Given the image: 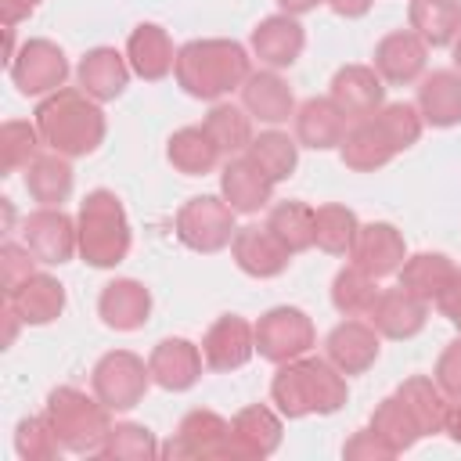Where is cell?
Wrapping results in <instances>:
<instances>
[{"label": "cell", "instance_id": "cell-48", "mask_svg": "<svg viewBox=\"0 0 461 461\" xmlns=\"http://www.w3.org/2000/svg\"><path fill=\"white\" fill-rule=\"evenodd\" d=\"M346 457H393V447L375 429H367V432H357L346 443Z\"/></svg>", "mask_w": 461, "mask_h": 461}, {"label": "cell", "instance_id": "cell-52", "mask_svg": "<svg viewBox=\"0 0 461 461\" xmlns=\"http://www.w3.org/2000/svg\"><path fill=\"white\" fill-rule=\"evenodd\" d=\"M443 429L450 432V439L461 443V396H457V403L447 407V421H443Z\"/></svg>", "mask_w": 461, "mask_h": 461}, {"label": "cell", "instance_id": "cell-33", "mask_svg": "<svg viewBox=\"0 0 461 461\" xmlns=\"http://www.w3.org/2000/svg\"><path fill=\"white\" fill-rule=\"evenodd\" d=\"M393 155H396V148L389 144V137L382 133V126L375 122V115L364 119V122H357V126L346 130V137H342V162H346L349 169L367 173V169L385 166Z\"/></svg>", "mask_w": 461, "mask_h": 461}, {"label": "cell", "instance_id": "cell-38", "mask_svg": "<svg viewBox=\"0 0 461 461\" xmlns=\"http://www.w3.org/2000/svg\"><path fill=\"white\" fill-rule=\"evenodd\" d=\"M267 227L292 256L313 245V209L303 202H277L267 216Z\"/></svg>", "mask_w": 461, "mask_h": 461}, {"label": "cell", "instance_id": "cell-20", "mask_svg": "<svg viewBox=\"0 0 461 461\" xmlns=\"http://www.w3.org/2000/svg\"><path fill=\"white\" fill-rule=\"evenodd\" d=\"M220 191H223V202H227L234 212H259V209L270 202L274 180L245 155V158H230V162L223 166Z\"/></svg>", "mask_w": 461, "mask_h": 461}, {"label": "cell", "instance_id": "cell-1", "mask_svg": "<svg viewBox=\"0 0 461 461\" xmlns=\"http://www.w3.org/2000/svg\"><path fill=\"white\" fill-rule=\"evenodd\" d=\"M36 130L50 151L76 158V155H90L104 140V115L90 94L61 86L40 101Z\"/></svg>", "mask_w": 461, "mask_h": 461}, {"label": "cell", "instance_id": "cell-40", "mask_svg": "<svg viewBox=\"0 0 461 461\" xmlns=\"http://www.w3.org/2000/svg\"><path fill=\"white\" fill-rule=\"evenodd\" d=\"M205 133L216 140V148L223 155H234V151H249L252 144V122L241 108L234 104H216L209 115H205Z\"/></svg>", "mask_w": 461, "mask_h": 461}, {"label": "cell", "instance_id": "cell-11", "mask_svg": "<svg viewBox=\"0 0 461 461\" xmlns=\"http://www.w3.org/2000/svg\"><path fill=\"white\" fill-rule=\"evenodd\" d=\"M382 97H385V86H382V76L367 65H346L335 72L331 79V101L339 104V112L346 119H371L378 115L382 108Z\"/></svg>", "mask_w": 461, "mask_h": 461}, {"label": "cell", "instance_id": "cell-51", "mask_svg": "<svg viewBox=\"0 0 461 461\" xmlns=\"http://www.w3.org/2000/svg\"><path fill=\"white\" fill-rule=\"evenodd\" d=\"M36 4H40V0H0V7H4V22L14 25V22H18L22 14H29Z\"/></svg>", "mask_w": 461, "mask_h": 461}, {"label": "cell", "instance_id": "cell-24", "mask_svg": "<svg viewBox=\"0 0 461 461\" xmlns=\"http://www.w3.org/2000/svg\"><path fill=\"white\" fill-rule=\"evenodd\" d=\"M130 68L115 47H94L79 61V90L94 101H115L126 90Z\"/></svg>", "mask_w": 461, "mask_h": 461}, {"label": "cell", "instance_id": "cell-50", "mask_svg": "<svg viewBox=\"0 0 461 461\" xmlns=\"http://www.w3.org/2000/svg\"><path fill=\"white\" fill-rule=\"evenodd\" d=\"M328 4H331V11L342 14V18H360V14H367V7H371V0H328Z\"/></svg>", "mask_w": 461, "mask_h": 461}, {"label": "cell", "instance_id": "cell-49", "mask_svg": "<svg viewBox=\"0 0 461 461\" xmlns=\"http://www.w3.org/2000/svg\"><path fill=\"white\" fill-rule=\"evenodd\" d=\"M436 306H439L443 317H450V321L461 328V270H457V277L443 288V295L436 299Z\"/></svg>", "mask_w": 461, "mask_h": 461}, {"label": "cell", "instance_id": "cell-14", "mask_svg": "<svg viewBox=\"0 0 461 461\" xmlns=\"http://www.w3.org/2000/svg\"><path fill=\"white\" fill-rule=\"evenodd\" d=\"M353 267L367 270L371 277H389L400 274L403 267V238L393 223H367L357 230V241L349 249Z\"/></svg>", "mask_w": 461, "mask_h": 461}, {"label": "cell", "instance_id": "cell-6", "mask_svg": "<svg viewBox=\"0 0 461 461\" xmlns=\"http://www.w3.org/2000/svg\"><path fill=\"white\" fill-rule=\"evenodd\" d=\"M234 209L223 198L202 194L176 212V238L194 252H220L234 241Z\"/></svg>", "mask_w": 461, "mask_h": 461}, {"label": "cell", "instance_id": "cell-41", "mask_svg": "<svg viewBox=\"0 0 461 461\" xmlns=\"http://www.w3.org/2000/svg\"><path fill=\"white\" fill-rule=\"evenodd\" d=\"M371 429L393 447V454H400V450H407V447H414L421 439V429L411 418V411L400 403V396H389V400L378 403V411L371 418Z\"/></svg>", "mask_w": 461, "mask_h": 461}, {"label": "cell", "instance_id": "cell-23", "mask_svg": "<svg viewBox=\"0 0 461 461\" xmlns=\"http://www.w3.org/2000/svg\"><path fill=\"white\" fill-rule=\"evenodd\" d=\"M97 310H101V321L108 328H115V331H137L148 321V313H151V295H148V288L140 281L122 277V281L104 285V292L97 299Z\"/></svg>", "mask_w": 461, "mask_h": 461}, {"label": "cell", "instance_id": "cell-32", "mask_svg": "<svg viewBox=\"0 0 461 461\" xmlns=\"http://www.w3.org/2000/svg\"><path fill=\"white\" fill-rule=\"evenodd\" d=\"M400 403L411 411V418L418 421L421 436H432V432H443V421H447V393L439 389V382H429L425 375H414L407 378L400 389H396Z\"/></svg>", "mask_w": 461, "mask_h": 461}, {"label": "cell", "instance_id": "cell-2", "mask_svg": "<svg viewBox=\"0 0 461 461\" xmlns=\"http://www.w3.org/2000/svg\"><path fill=\"white\" fill-rule=\"evenodd\" d=\"M176 83L202 101H216L241 86L249 72V54L234 40H191L176 50Z\"/></svg>", "mask_w": 461, "mask_h": 461}, {"label": "cell", "instance_id": "cell-27", "mask_svg": "<svg viewBox=\"0 0 461 461\" xmlns=\"http://www.w3.org/2000/svg\"><path fill=\"white\" fill-rule=\"evenodd\" d=\"M7 303L14 306L18 321H25V324H50L65 310V288L50 274H32L7 295Z\"/></svg>", "mask_w": 461, "mask_h": 461}, {"label": "cell", "instance_id": "cell-26", "mask_svg": "<svg viewBox=\"0 0 461 461\" xmlns=\"http://www.w3.org/2000/svg\"><path fill=\"white\" fill-rule=\"evenodd\" d=\"M126 58H130V68L140 76V79H162L173 72L176 65V54H173V43L166 36L162 25H137L126 40Z\"/></svg>", "mask_w": 461, "mask_h": 461}, {"label": "cell", "instance_id": "cell-54", "mask_svg": "<svg viewBox=\"0 0 461 461\" xmlns=\"http://www.w3.org/2000/svg\"><path fill=\"white\" fill-rule=\"evenodd\" d=\"M454 65H457V72H461V36L454 40Z\"/></svg>", "mask_w": 461, "mask_h": 461}, {"label": "cell", "instance_id": "cell-35", "mask_svg": "<svg viewBox=\"0 0 461 461\" xmlns=\"http://www.w3.org/2000/svg\"><path fill=\"white\" fill-rule=\"evenodd\" d=\"M220 148H216V140L205 133V126H184V130H176L173 137H169V162L180 169V173H187V176H202V173H209L216 162H220Z\"/></svg>", "mask_w": 461, "mask_h": 461}, {"label": "cell", "instance_id": "cell-15", "mask_svg": "<svg viewBox=\"0 0 461 461\" xmlns=\"http://www.w3.org/2000/svg\"><path fill=\"white\" fill-rule=\"evenodd\" d=\"M425 317H429V303L411 295L407 288H389V292H378L367 321L378 335L385 339H411L425 328Z\"/></svg>", "mask_w": 461, "mask_h": 461}, {"label": "cell", "instance_id": "cell-30", "mask_svg": "<svg viewBox=\"0 0 461 461\" xmlns=\"http://www.w3.org/2000/svg\"><path fill=\"white\" fill-rule=\"evenodd\" d=\"M411 29L429 47H450L461 36V0H411Z\"/></svg>", "mask_w": 461, "mask_h": 461}, {"label": "cell", "instance_id": "cell-9", "mask_svg": "<svg viewBox=\"0 0 461 461\" xmlns=\"http://www.w3.org/2000/svg\"><path fill=\"white\" fill-rule=\"evenodd\" d=\"M68 76V61L61 54V47H54L50 40H29L14 58H11V79L22 94L36 97V94H54L61 90Z\"/></svg>", "mask_w": 461, "mask_h": 461}, {"label": "cell", "instance_id": "cell-12", "mask_svg": "<svg viewBox=\"0 0 461 461\" xmlns=\"http://www.w3.org/2000/svg\"><path fill=\"white\" fill-rule=\"evenodd\" d=\"M252 353H256V328L249 321H241L238 313L220 317L202 339V357L212 371H234V367L249 364Z\"/></svg>", "mask_w": 461, "mask_h": 461}, {"label": "cell", "instance_id": "cell-10", "mask_svg": "<svg viewBox=\"0 0 461 461\" xmlns=\"http://www.w3.org/2000/svg\"><path fill=\"white\" fill-rule=\"evenodd\" d=\"M25 249L36 256V263H68L72 252L79 249V230L61 209H36L25 220Z\"/></svg>", "mask_w": 461, "mask_h": 461}, {"label": "cell", "instance_id": "cell-16", "mask_svg": "<svg viewBox=\"0 0 461 461\" xmlns=\"http://www.w3.org/2000/svg\"><path fill=\"white\" fill-rule=\"evenodd\" d=\"M425 50L429 43L414 32V29H400L389 32L378 47H375V72L385 83H414L425 72Z\"/></svg>", "mask_w": 461, "mask_h": 461}, {"label": "cell", "instance_id": "cell-21", "mask_svg": "<svg viewBox=\"0 0 461 461\" xmlns=\"http://www.w3.org/2000/svg\"><path fill=\"white\" fill-rule=\"evenodd\" d=\"M324 346H328V360L342 375H360L378 360V331L364 321H342Z\"/></svg>", "mask_w": 461, "mask_h": 461}, {"label": "cell", "instance_id": "cell-22", "mask_svg": "<svg viewBox=\"0 0 461 461\" xmlns=\"http://www.w3.org/2000/svg\"><path fill=\"white\" fill-rule=\"evenodd\" d=\"M303 43H306V32H303V25H299L292 14L263 18V22L252 29V50H256V58L267 61L270 68L292 65V61L303 54Z\"/></svg>", "mask_w": 461, "mask_h": 461}, {"label": "cell", "instance_id": "cell-18", "mask_svg": "<svg viewBox=\"0 0 461 461\" xmlns=\"http://www.w3.org/2000/svg\"><path fill=\"white\" fill-rule=\"evenodd\" d=\"M230 252L249 277H277L292 259V252L270 234V227H241L230 241Z\"/></svg>", "mask_w": 461, "mask_h": 461}, {"label": "cell", "instance_id": "cell-37", "mask_svg": "<svg viewBox=\"0 0 461 461\" xmlns=\"http://www.w3.org/2000/svg\"><path fill=\"white\" fill-rule=\"evenodd\" d=\"M249 158L277 184V180H288L295 173V162H299V144L281 133V130H267L259 137H252L249 144Z\"/></svg>", "mask_w": 461, "mask_h": 461}, {"label": "cell", "instance_id": "cell-13", "mask_svg": "<svg viewBox=\"0 0 461 461\" xmlns=\"http://www.w3.org/2000/svg\"><path fill=\"white\" fill-rule=\"evenodd\" d=\"M173 457H230V425L212 411H191L180 429L176 443L166 447Z\"/></svg>", "mask_w": 461, "mask_h": 461}, {"label": "cell", "instance_id": "cell-34", "mask_svg": "<svg viewBox=\"0 0 461 461\" xmlns=\"http://www.w3.org/2000/svg\"><path fill=\"white\" fill-rule=\"evenodd\" d=\"M25 187L40 205H47V209L61 205L72 191V169H68L65 155H58V151L54 155H36L25 166Z\"/></svg>", "mask_w": 461, "mask_h": 461}, {"label": "cell", "instance_id": "cell-45", "mask_svg": "<svg viewBox=\"0 0 461 461\" xmlns=\"http://www.w3.org/2000/svg\"><path fill=\"white\" fill-rule=\"evenodd\" d=\"M61 447V439L54 436V425L50 418H25L18 425V454L29 457V461H43V457H54Z\"/></svg>", "mask_w": 461, "mask_h": 461}, {"label": "cell", "instance_id": "cell-47", "mask_svg": "<svg viewBox=\"0 0 461 461\" xmlns=\"http://www.w3.org/2000/svg\"><path fill=\"white\" fill-rule=\"evenodd\" d=\"M436 382L447 396H461V339H454L443 353H439V364H436Z\"/></svg>", "mask_w": 461, "mask_h": 461}, {"label": "cell", "instance_id": "cell-3", "mask_svg": "<svg viewBox=\"0 0 461 461\" xmlns=\"http://www.w3.org/2000/svg\"><path fill=\"white\" fill-rule=\"evenodd\" d=\"M270 396L281 407V414L288 418H303V414H331L346 403V378L331 360H317V357H299L288 360L274 382H270Z\"/></svg>", "mask_w": 461, "mask_h": 461}, {"label": "cell", "instance_id": "cell-17", "mask_svg": "<svg viewBox=\"0 0 461 461\" xmlns=\"http://www.w3.org/2000/svg\"><path fill=\"white\" fill-rule=\"evenodd\" d=\"M202 360L205 357L187 339H162L151 349V357H148V371H151V382L155 385L173 389V393H184V389H191L198 382Z\"/></svg>", "mask_w": 461, "mask_h": 461}, {"label": "cell", "instance_id": "cell-53", "mask_svg": "<svg viewBox=\"0 0 461 461\" xmlns=\"http://www.w3.org/2000/svg\"><path fill=\"white\" fill-rule=\"evenodd\" d=\"M277 4H281V11H285V14H292V18H295V14H306V11H313L321 0H277Z\"/></svg>", "mask_w": 461, "mask_h": 461}, {"label": "cell", "instance_id": "cell-19", "mask_svg": "<svg viewBox=\"0 0 461 461\" xmlns=\"http://www.w3.org/2000/svg\"><path fill=\"white\" fill-rule=\"evenodd\" d=\"M281 443V421L270 407H245L230 421V457H267Z\"/></svg>", "mask_w": 461, "mask_h": 461}, {"label": "cell", "instance_id": "cell-42", "mask_svg": "<svg viewBox=\"0 0 461 461\" xmlns=\"http://www.w3.org/2000/svg\"><path fill=\"white\" fill-rule=\"evenodd\" d=\"M375 122L382 126V133L389 137V144L396 148V151H403V148H411L418 137H421V112L414 108V104H407V101H396V104H382L378 108V115H375Z\"/></svg>", "mask_w": 461, "mask_h": 461}, {"label": "cell", "instance_id": "cell-39", "mask_svg": "<svg viewBox=\"0 0 461 461\" xmlns=\"http://www.w3.org/2000/svg\"><path fill=\"white\" fill-rule=\"evenodd\" d=\"M378 277H371L367 270L360 267H342L335 274V285H331V303L339 313L346 317H367L375 299H378Z\"/></svg>", "mask_w": 461, "mask_h": 461}, {"label": "cell", "instance_id": "cell-5", "mask_svg": "<svg viewBox=\"0 0 461 461\" xmlns=\"http://www.w3.org/2000/svg\"><path fill=\"white\" fill-rule=\"evenodd\" d=\"M47 418L54 425V436L61 439L65 450L86 454V450H101L112 425H108V407L101 400H90L79 389H54L47 400Z\"/></svg>", "mask_w": 461, "mask_h": 461}, {"label": "cell", "instance_id": "cell-29", "mask_svg": "<svg viewBox=\"0 0 461 461\" xmlns=\"http://www.w3.org/2000/svg\"><path fill=\"white\" fill-rule=\"evenodd\" d=\"M454 277H457V267L439 252H418L400 267V288H407L425 303H436Z\"/></svg>", "mask_w": 461, "mask_h": 461}, {"label": "cell", "instance_id": "cell-25", "mask_svg": "<svg viewBox=\"0 0 461 461\" xmlns=\"http://www.w3.org/2000/svg\"><path fill=\"white\" fill-rule=\"evenodd\" d=\"M346 115L339 112V104L331 97H310L299 115H295V137L303 148H313V151H324V148H335L342 144L346 137Z\"/></svg>", "mask_w": 461, "mask_h": 461}, {"label": "cell", "instance_id": "cell-7", "mask_svg": "<svg viewBox=\"0 0 461 461\" xmlns=\"http://www.w3.org/2000/svg\"><path fill=\"white\" fill-rule=\"evenodd\" d=\"M148 382H151V371L140 357L126 353V349H115V353H104L94 367V393L97 400L108 407V411H130L140 403V396L148 393Z\"/></svg>", "mask_w": 461, "mask_h": 461}, {"label": "cell", "instance_id": "cell-36", "mask_svg": "<svg viewBox=\"0 0 461 461\" xmlns=\"http://www.w3.org/2000/svg\"><path fill=\"white\" fill-rule=\"evenodd\" d=\"M357 212L346 205H321L313 209V245L324 249L328 256H349L357 241Z\"/></svg>", "mask_w": 461, "mask_h": 461}, {"label": "cell", "instance_id": "cell-31", "mask_svg": "<svg viewBox=\"0 0 461 461\" xmlns=\"http://www.w3.org/2000/svg\"><path fill=\"white\" fill-rule=\"evenodd\" d=\"M418 112L432 126L461 122V72H432L418 86Z\"/></svg>", "mask_w": 461, "mask_h": 461}, {"label": "cell", "instance_id": "cell-46", "mask_svg": "<svg viewBox=\"0 0 461 461\" xmlns=\"http://www.w3.org/2000/svg\"><path fill=\"white\" fill-rule=\"evenodd\" d=\"M36 256L25 249V245H4L0 249V267H4V292L11 295L22 281H29L36 270H32Z\"/></svg>", "mask_w": 461, "mask_h": 461}, {"label": "cell", "instance_id": "cell-8", "mask_svg": "<svg viewBox=\"0 0 461 461\" xmlns=\"http://www.w3.org/2000/svg\"><path fill=\"white\" fill-rule=\"evenodd\" d=\"M310 346H313V324L295 306H274L256 324V349L274 364L299 360Z\"/></svg>", "mask_w": 461, "mask_h": 461}, {"label": "cell", "instance_id": "cell-28", "mask_svg": "<svg viewBox=\"0 0 461 461\" xmlns=\"http://www.w3.org/2000/svg\"><path fill=\"white\" fill-rule=\"evenodd\" d=\"M241 101L259 122H285L295 108L292 90L277 72H252L241 83Z\"/></svg>", "mask_w": 461, "mask_h": 461}, {"label": "cell", "instance_id": "cell-44", "mask_svg": "<svg viewBox=\"0 0 461 461\" xmlns=\"http://www.w3.org/2000/svg\"><path fill=\"white\" fill-rule=\"evenodd\" d=\"M101 450L108 457H119V461H144V457L158 454V447H155V439L144 425H115Z\"/></svg>", "mask_w": 461, "mask_h": 461}, {"label": "cell", "instance_id": "cell-4", "mask_svg": "<svg viewBox=\"0 0 461 461\" xmlns=\"http://www.w3.org/2000/svg\"><path fill=\"white\" fill-rule=\"evenodd\" d=\"M79 252L90 267H115L130 252V223L112 191H90L79 205Z\"/></svg>", "mask_w": 461, "mask_h": 461}, {"label": "cell", "instance_id": "cell-43", "mask_svg": "<svg viewBox=\"0 0 461 461\" xmlns=\"http://www.w3.org/2000/svg\"><path fill=\"white\" fill-rule=\"evenodd\" d=\"M40 130L29 126V122H4L0 130V162L4 169H18V166H29L36 158V148H40Z\"/></svg>", "mask_w": 461, "mask_h": 461}]
</instances>
